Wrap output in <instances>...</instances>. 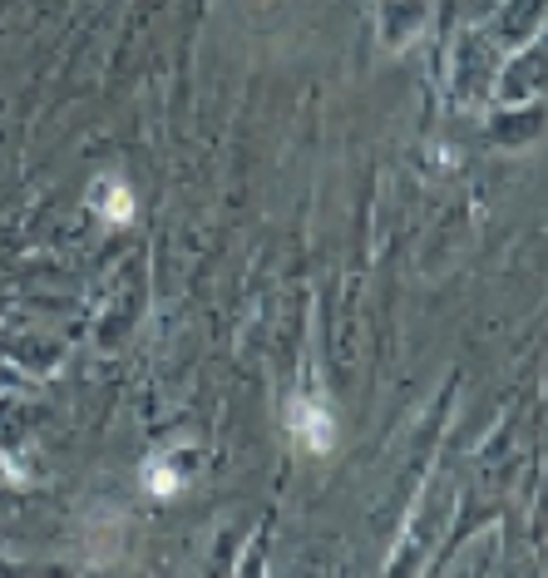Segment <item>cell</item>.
<instances>
[{"label": "cell", "instance_id": "obj_1", "mask_svg": "<svg viewBox=\"0 0 548 578\" xmlns=\"http://www.w3.org/2000/svg\"><path fill=\"white\" fill-rule=\"evenodd\" d=\"M287 430H292L301 455H331V450H336V416H331L327 400L292 396L287 400Z\"/></svg>", "mask_w": 548, "mask_h": 578}, {"label": "cell", "instance_id": "obj_2", "mask_svg": "<svg viewBox=\"0 0 548 578\" xmlns=\"http://www.w3.org/2000/svg\"><path fill=\"white\" fill-rule=\"evenodd\" d=\"M94 208H100V218H104V223H114V228H129L134 213H139V203H134L129 183L100 179V189H94Z\"/></svg>", "mask_w": 548, "mask_h": 578}, {"label": "cell", "instance_id": "obj_3", "mask_svg": "<svg viewBox=\"0 0 548 578\" xmlns=\"http://www.w3.org/2000/svg\"><path fill=\"white\" fill-rule=\"evenodd\" d=\"M144 489H149L153 499H173L183 489V469L173 465V460H149V465H144Z\"/></svg>", "mask_w": 548, "mask_h": 578}]
</instances>
